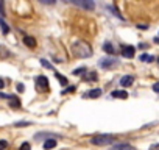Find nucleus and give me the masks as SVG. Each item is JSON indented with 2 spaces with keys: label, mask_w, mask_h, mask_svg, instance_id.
Instances as JSON below:
<instances>
[{
  "label": "nucleus",
  "mask_w": 159,
  "mask_h": 150,
  "mask_svg": "<svg viewBox=\"0 0 159 150\" xmlns=\"http://www.w3.org/2000/svg\"><path fill=\"white\" fill-rule=\"evenodd\" d=\"M72 55L76 58H91L92 56V47L89 45V42L78 39L72 44Z\"/></svg>",
  "instance_id": "nucleus-1"
},
{
  "label": "nucleus",
  "mask_w": 159,
  "mask_h": 150,
  "mask_svg": "<svg viewBox=\"0 0 159 150\" xmlns=\"http://www.w3.org/2000/svg\"><path fill=\"white\" fill-rule=\"evenodd\" d=\"M91 142L94 145H109V144L114 142V136H111V134H97L91 139Z\"/></svg>",
  "instance_id": "nucleus-2"
},
{
  "label": "nucleus",
  "mask_w": 159,
  "mask_h": 150,
  "mask_svg": "<svg viewBox=\"0 0 159 150\" xmlns=\"http://www.w3.org/2000/svg\"><path fill=\"white\" fill-rule=\"evenodd\" d=\"M70 2H72L73 5L80 7V8L88 10V11H92V10L95 8V3L92 2V0H70Z\"/></svg>",
  "instance_id": "nucleus-3"
},
{
  "label": "nucleus",
  "mask_w": 159,
  "mask_h": 150,
  "mask_svg": "<svg viewBox=\"0 0 159 150\" xmlns=\"http://www.w3.org/2000/svg\"><path fill=\"white\" fill-rule=\"evenodd\" d=\"M36 88H38V91H41V92L48 91V80H47V77H44V75H39V77L36 78Z\"/></svg>",
  "instance_id": "nucleus-4"
},
{
  "label": "nucleus",
  "mask_w": 159,
  "mask_h": 150,
  "mask_svg": "<svg viewBox=\"0 0 159 150\" xmlns=\"http://www.w3.org/2000/svg\"><path fill=\"white\" fill-rule=\"evenodd\" d=\"M120 53H122V56H125V58H134L136 49H134L133 45H122Z\"/></svg>",
  "instance_id": "nucleus-5"
},
{
  "label": "nucleus",
  "mask_w": 159,
  "mask_h": 150,
  "mask_svg": "<svg viewBox=\"0 0 159 150\" xmlns=\"http://www.w3.org/2000/svg\"><path fill=\"white\" fill-rule=\"evenodd\" d=\"M117 59L116 58H105V59H102L100 61V66L103 67V69H112V67H116L117 66Z\"/></svg>",
  "instance_id": "nucleus-6"
},
{
  "label": "nucleus",
  "mask_w": 159,
  "mask_h": 150,
  "mask_svg": "<svg viewBox=\"0 0 159 150\" xmlns=\"http://www.w3.org/2000/svg\"><path fill=\"white\" fill-rule=\"evenodd\" d=\"M134 83V75H125V77L120 78V86L122 88H128Z\"/></svg>",
  "instance_id": "nucleus-7"
},
{
  "label": "nucleus",
  "mask_w": 159,
  "mask_h": 150,
  "mask_svg": "<svg viewBox=\"0 0 159 150\" xmlns=\"http://www.w3.org/2000/svg\"><path fill=\"white\" fill-rule=\"evenodd\" d=\"M112 150H134V147L131 144H126V142H122V144H116L112 147Z\"/></svg>",
  "instance_id": "nucleus-8"
},
{
  "label": "nucleus",
  "mask_w": 159,
  "mask_h": 150,
  "mask_svg": "<svg viewBox=\"0 0 159 150\" xmlns=\"http://www.w3.org/2000/svg\"><path fill=\"white\" fill-rule=\"evenodd\" d=\"M24 44H25L27 47H30V49H34V47H36V39H34L33 36H25V38H24Z\"/></svg>",
  "instance_id": "nucleus-9"
},
{
  "label": "nucleus",
  "mask_w": 159,
  "mask_h": 150,
  "mask_svg": "<svg viewBox=\"0 0 159 150\" xmlns=\"http://www.w3.org/2000/svg\"><path fill=\"white\" fill-rule=\"evenodd\" d=\"M10 106L11 108H20V100L16 96H11L10 97Z\"/></svg>",
  "instance_id": "nucleus-10"
},
{
  "label": "nucleus",
  "mask_w": 159,
  "mask_h": 150,
  "mask_svg": "<svg viewBox=\"0 0 159 150\" xmlns=\"http://www.w3.org/2000/svg\"><path fill=\"white\" fill-rule=\"evenodd\" d=\"M103 50H105L106 53H109V55H114V53H116L114 45H112L111 42H105V44H103Z\"/></svg>",
  "instance_id": "nucleus-11"
},
{
  "label": "nucleus",
  "mask_w": 159,
  "mask_h": 150,
  "mask_svg": "<svg viewBox=\"0 0 159 150\" xmlns=\"http://www.w3.org/2000/svg\"><path fill=\"white\" fill-rule=\"evenodd\" d=\"M102 96V89H91L88 94H86V97H91V99H97V97H100Z\"/></svg>",
  "instance_id": "nucleus-12"
},
{
  "label": "nucleus",
  "mask_w": 159,
  "mask_h": 150,
  "mask_svg": "<svg viewBox=\"0 0 159 150\" xmlns=\"http://www.w3.org/2000/svg\"><path fill=\"white\" fill-rule=\"evenodd\" d=\"M112 97L114 99H128V92L126 91H114Z\"/></svg>",
  "instance_id": "nucleus-13"
},
{
  "label": "nucleus",
  "mask_w": 159,
  "mask_h": 150,
  "mask_svg": "<svg viewBox=\"0 0 159 150\" xmlns=\"http://www.w3.org/2000/svg\"><path fill=\"white\" fill-rule=\"evenodd\" d=\"M56 147V139H47L44 142V148L45 150H50V148H55Z\"/></svg>",
  "instance_id": "nucleus-14"
},
{
  "label": "nucleus",
  "mask_w": 159,
  "mask_h": 150,
  "mask_svg": "<svg viewBox=\"0 0 159 150\" xmlns=\"http://www.w3.org/2000/svg\"><path fill=\"white\" fill-rule=\"evenodd\" d=\"M0 28H2V33L3 35H8L10 33V27H8V24L3 19H0Z\"/></svg>",
  "instance_id": "nucleus-15"
},
{
  "label": "nucleus",
  "mask_w": 159,
  "mask_h": 150,
  "mask_svg": "<svg viewBox=\"0 0 159 150\" xmlns=\"http://www.w3.org/2000/svg\"><path fill=\"white\" fill-rule=\"evenodd\" d=\"M139 59H140V61H143V63H153V61H154V56L143 53V55H140V56H139Z\"/></svg>",
  "instance_id": "nucleus-16"
},
{
  "label": "nucleus",
  "mask_w": 159,
  "mask_h": 150,
  "mask_svg": "<svg viewBox=\"0 0 159 150\" xmlns=\"http://www.w3.org/2000/svg\"><path fill=\"white\" fill-rule=\"evenodd\" d=\"M55 75H56V80H58L62 86H67V83H69V82H67V78H66V77H62L61 73H55Z\"/></svg>",
  "instance_id": "nucleus-17"
},
{
  "label": "nucleus",
  "mask_w": 159,
  "mask_h": 150,
  "mask_svg": "<svg viewBox=\"0 0 159 150\" xmlns=\"http://www.w3.org/2000/svg\"><path fill=\"white\" fill-rule=\"evenodd\" d=\"M86 80H88V82H95V80H97V73H95V72H91L89 77H86Z\"/></svg>",
  "instance_id": "nucleus-18"
},
{
  "label": "nucleus",
  "mask_w": 159,
  "mask_h": 150,
  "mask_svg": "<svg viewBox=\"0 0 159 150\" xmlns=\"http://www.w3.org/2000/svg\"><path fill=\"white\" fill-rule=\"evenodd\" d=\"M41 64H42V67H47V69H53V66L47 61V59H41Z\"/></svg>",
  "instance_id": "nucleus-19"
},
{
  "label": "nucleus",
  "mask_w": 159,
  "mask_h": 150,
  "mask_svg": "<svg viewBox=\"0 0 159 150\" xmlns=\"http://www.w3.org/2000/svg\"><path fill=\"white\" fill-rule=\"evenodd\" d=\"M80 73H86V67H80V69L73 70V75H80Z\"/></svg>",
  "instance_id": "nucleus-20"
},
{
  "label": "nucleus",
  "mask_w": 159,
  "mask_h": 150,
  "mask_svg": "<svg viewBox=\"0 0 159 150\" xmlns=\"http://www.w3.org/2000/svg\"><path fill=\"white\" fill-rule=\"evenodd\" d=\"M7 147H8V142L5 139H2L0 141V150H7Z\"/></svg>",
  "instance_id": "nucleus-21"
},
{
  "label": "nucleus",
  "mask_w": 159,
  "mask_h": 150,
  "mask_svg": "<svg viewBox=\"0 0 159 150\" xmlns=\"http://www.w3.org/2000/svg\"><path fill=\"white\" fill-rule=\"evenodd\" d=\"M19 150H31V145L28 144V142H24L22 145H20V148Z\"/></svg>",
  "instance_id": "nucleus-22"
},
{
  "label": "nucleus",
  "mask_w": 159,
  "mask_h": 150,
  "mask_svg": "<svg viewBox=\"0 0 159 150\" xmlns=\"http://www.w3.org/2000/svg\"><path fill=\"white\" fill-rule=\"evenodd\" d=\"M75 89H76V86H69L67 89H64V91H62V94H67V92H75Z\"/></svg>",
  "instance_id": "nucleus-23"
},
{
  "label": "nucleus",
  "mask_w": 159,
  "mask_h": 150,
  "mask_svg": "<svg viewBox=\"0 0 159 150\" xmlns=\"http://www.w3.org/2000/svg\"><path fill=\"white\" fill-rule=\"evenodd\" d=\"M16 127H28V125H31L30 122H17V124H14Z\"/></svg>",
  "instance_id": "nucleus-24"
},
{
  "label": "nucleus",
  "mask_w": 159,
  "mask_h": 150,
  "mask_svg": "<svg viewBox=\"0 0 159 150\" xmlns=\"http://www.w3.org/2000/svg\"><path fill=\"white\" fill-rule=\"evenodd\" d=\"M0 16H5V8H3V2L0 0Z\"/></svg>",
  "instance_id": "nucleus-25"
},
{
  "label": "nucleus",
  "mask_w": 159,
  "mask_h": 150,
  "mask_svg": "<svg viewBox=\"0 0 159 150\" xmlns=\"http://www.w3.org/2000/svg\"><path fill=\"white\" fill-rule=\"evenodd\" d=\"M137 28H139V30H148V25H145V24H139Z\"/></svg>",
  "instance_id": "nucleus-26"
},
{
  "label": "nucleus",
  "mask_w": 159,
  "mask_h": 150,
  "mask_svg": "<svg viewBox=\"0 0 159 150\" xmlns=\"http://www.w3.org/2000/svg\"><path fill=\"white\" fill-rule=\"evenodd\" d=\"M17 91H19V92H24V91H25V86H24L22 83H19V85H17Z\"/></svg>",
  "instance_id": "nucleus-27"
},
{
  "label": "nucleus",
  "mask_w": 159,
  "mask_h": 150,
  "mask_svg": "<svg viewBox=\"0 0 159 150\" xmlns=\"http://www.w3.org/2000/svg\"><path fill=\"white\" fill-rule=\"evenodd\" d=\"M153 91H154V92H159V82L153 85Z\"/></svg>",
  "instance_id": "nucleus-28"
},
{
  "label": "nucleus",
  "mask_w": 159,
  "mask_h": 150,
  "mask_svg": "<svg viewBox=\"0 0 159 150\" xmlns=\"http://www.w3.org/2000/svg\"><path fill=\"white\" fill-rule=\"evenodd\" d=\"M150 150H159V144H153V145L150 147Z\"/></svg>",
  "instance_id": "nucleus-29"
},
{
  "label": "nucleus",
  "mask_w": 159,
  "mask_h": 150,
  "mask_svg": "<svg viewBox=\"0 0 159 150\" xmlns=\"http://www.w3.org/2000/svg\"><path fill=\"white\" fill-rule=\"evenodd\" d=\"M2 88H5V82H3L2 78H0V89H2Z\"/></svg>",
  "instance_id": "nucleus-30"
},
{
  "label": "nucleus",
  "mask_w": 159,
  "mask_h": 150,
  "mask_svg": "<svg viewBox=\"0 0 159 150\" xmlns=\"http://www.w3.org/2000/svg\"><path fill=\"white\" fill-rule=\"evenodd\" d=\"M153 41H154V42H156V44H159V38H154V39H153Z\"/></svg>",
  "instance_id": "nucleus-31"
},
{
  "label": "nucleus",
  "mask_w": 159,
  "mask_h": 150,
  "mask_svg": "<svg viewBox=\"0 0 159 150\" xmlns=\"http://www.w3.org/2000/svg\"><path fill=\"white\" fill-rule=\"evenodd\" d=\"M157 63H159V58H157Z\"/></svg>",
  "instance_id": "nucleus-32"
}]
</instances>
